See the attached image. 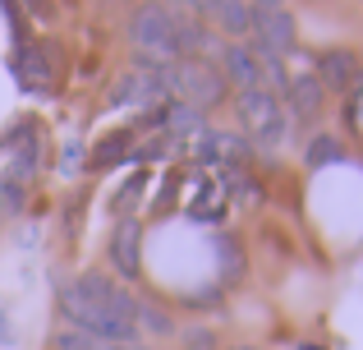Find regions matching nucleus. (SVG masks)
I'll list each match as a JSON object with an SVG mask.
<instances>
[{
  "label": "nucleus",
  "instance_id": "obj_4",
  "mask_svg": "<svg viewBox=\"0 0 363 350\" xmlns=\"http://www.w3.org/2000/svg\"><path fill=\"white\" fill-rule=\"evenodd\" d=\"M170 88H175L189 106L203 111V106H216V102L225 97V74L216 70V65H207V60H175Z\"/></svg>",
  "mask_w": 363,
  "mask_h": 350
},
{
  "label": "nucleus",
  "instance_id": "obj_3",
  "mask_svg": "<svg viewBox=\"0 0 363 350\" xmlns=\"http://www.w3.org/2000/svg\"><path fill=\"white\" fill-rule=\"evenodd\" d=\"M235 116H240V125L248 129V138H257V143H267V148L285 143V134H290V120H285L281 102H276L267 88L240 92V102H235Z\"/></svg>",
  "mask_w": 363,
  "mask_h": 350
},
{
  "label": "nucleus",
  "instance_id": "obj_6",
  "mask_svg": "<svg viewBox=\"0 0 363 350\" xmlns=\"http://www.w3.org/2000/svg\"><path fill=\"white\" fill-rule=\"evenodd\" d=\"M111 263H116V277L133 281L143 268V222L138 217H120L116 231H111Z\"/></svg>",
  "mask_w": 363,
  "mask_h": 350
},
{
  "label": "nucleus",
  "instance_id": "obj_22",
  "mask_svg": "<svg viewBox=\"0 0 363 350\" xmlns=\"http://www.w3.org/2000/svg\"><path fill=\"white\" fill-rule=\"evenodd\" d=\"M179 5L198 9V14H216V0H179Z\"/></svg>",
  "mask_w": 363,
  "mask_h": 350
},
{
  "label": "nucleus",
  "instance_id": "obj_16",
  "mask_svg": "<svg viewBox=\"0 0 363 350\" xmlns=\"http://www.w3.org/2000/svg\"><path fill=\"white\" fill-rule=\"evenodd\" d=\"M221 180L235 189V198H244V203H262V185H257L253 175H244V166H221Z\"/></svg>",
  "mask_w": 363,
  "mask_h": 350
},
{
  "label": "nucleus",
  "instance_id": "obj_8",
  "mask_svg": "<svg viewBox=\"0 0 363 350\" xmlns=\"http://www.w3.org/2000/svg\"><path fill=\"white\" fill-rule=\"evenodd\" d=\"M198 143H203L207 162H216V171H221V166H248V157H253V143H244V138H235V134H216V129H207Z\"/></svg>",
  "mask_w": 363,
  "mask_h": 350
},
{
  "label": "nucleus",
  "instance_id": "obj_24",
  "mask_svg": "<svg viewBox=\"0 0 363 350\" xmlns=\"http://www.w3.org/2000/svg\"><path fill=\"white\" fill-rule=\"evenodd\" d=\"M14 341V332H9V323H5V314H0V346H9Z\"/></svg>",
  "mask_w": 363,
  "mask_h": 350
},
{
  "label": "nucleus",
  "instance_id": "obj_13",
  "mask_svg": "<svg viewBox=\"0 0 363 350\" xmlns=\"http://www.w3.org/2000/svg\"><path fill=\"white\" fill-rule=\"evenodd\" d=\"M216 18H221V28L235 33V37L253 33V5H248V0H216Z\"/></svg>",
  "mask_w": 363,
  "mask_h": 350
},
{
  "label": "nucleus",
  "instance_id": "obj_21",
  "mask_svg": "<svg viewBox=\"0 0 363 350\" xmlns=\"http://www.w3.org/2000/svg\"><path fill=\"white\" fill-rule=\"evenodd\" d=\"M14 5H18V14L28 9L33 18H51V0H14Z\"/></svg>",
  "mask_w": 363,
  "mask_h": 350
},
{
  "label": "nucleus",
  "instance_id": "obj_25",
  "mask_svg": "<svg viewBox=\"0 0 363 350\" xmlns=\"http://www.w3.org/2000/svg\"><path fill=\"white\" fill-rule=\"evenodd\" d=\"M230 350H257V346H230Z\"/></svg>",
  "mask_w": 363,
  "mask_h": 350
},
{
  "label": "nucleus",
  "instance_id": "obj_1",
  "mask_svg": "<svg viewBox=\"0 0 363 350\" xmlns=\"http://www.w3.org/2000/svg\"><path fill=\"white\" fill-rule=\"evenodd\" d=\"M60 314L69 318L79 332L97 337V341H111V346H138V327L129 318H116L111 309L92 305L88 295H79L74 286H60Z\"/></svg>",
  "mask_w": 363,
  "mask_h": 350
},
{
  "label": "nucleus",
  "instance_id": "obj_20",
  "mask_svg": "<svg viewBox=\"0 0 363 350\" xmlns=\"http://www.w3.org/2000/svg\"><path fill=\"white\" fill-rule=\"evenodd\" d=\"M216 249H221V272H225V277H235V272H240V253H235V244L230 240H216Z\"/></svg>",
  "mask_w": 363,
  "mask_h": 350
},
{
  "label": "nucleus",
  "instance_id": "obj_10",
  "mask_svg": "<svg viewBox=\"0 0 363 350\" xmlns=\"http://www.w3.org/2000/svg\"><path fill=\"white\" fill-rule=\"evenodd\" d=\"M221 74H225V83H240V92L262 88V65H257V55L248 46H230L221 55Z\"/></svg>",
  "mask_w": 363,
  "mask_h": 350
},
{
  "label": "nucleus",
  "instance_id": "obj_18",
  "mask_svg": "<svg viewBox=\"0 0 363 350\" xmlns=\"http://www.w3.org/2000/svg\"><path fill=\"white\" fill-rule=\"evenodd\" d=\"M133 323H138V327H152V332H161V337L175 332V323H170L166 314H157V309H147L143 300H138V314H133Z\"/></svg>",
  "mask_w": 363,
  "mask_h": 350
},
{
  "label": "nucleus",
  "instance_id": "obj_12",
  "mask_svg": "<svg viewBox=\"0 0 363 350\" xmlns=\"http://www.w3.org/2000/svg\"><path fill=\"white\" fill-rule=\"evenodd\" d=\"M14 74H18V83H51L55 79V70H51V55L42 51L37 42H23L18 46V55H14Z\"/></svg>",
  "mask_w": 363,
  "mask_h": 350
},
{
  "label": "nucleus",
  "instance_id": "obj_5",
  "mask_svg": "<svg viewBox=\"0 0 363 350\" xmlns=\"http://www.w3.org/2000/svg\"><path fill=\"white\" fill-rule=\"evenodd\" d=\"M74 290H79V295H88L92 305L111 309L116 318H129V323H133V314H138V300H133L124 286H116L106 272H83V277L74 281ZM133 327H138V323H133Z\"/></svg>",
  "mask_w": 363,
  "mask_h": 350
},
{
  "label": "nucleus",
  "instance_id": "obj_27",
  "mask_svg": "<svg viewBox=\"0 0 363 350\" xmlns=\"http://www.w3.org/2000/svg\"><path fill=\"white\" fill-rule=\"evenodd\" d=\"M175 5H179V0H175Z\"/></svg>",
  "mask_w": 363,
  "mask_h": 350
},
{
  "label": "nucleus",
  "instance_id": "obj_7",
  "mask_svg": "<svg viewBox=\"0 0 363 350\" xmlns=\"http://www.w3.org/2000/svg\"><path fill=\"white\" fill-rule=\"evenodd\" d=\"M253 37L267 55H281L294 46V18L285 9H253Z\"/></svg>",
  "mask_w": 363,
  "mask_h": 350
},
{
  "label": "nucleus",
  "instance_id": "obj_2",
  "mask_svg": "<svg viewBox=\"0 0 363 350\" xmlns=\"http://www.w3.org/2000/svg\"><path fill=\"white\" fill-rule=\"evenodd\" d=\"M129 37H133V46H138V55L147 65H166V60L179 55L175 14H170L166 5H143L138 14H133V23H129Z\"/></svg>",
  "mask_w": 363,
  "mask_h": 350
},
{
  "label": "nucleus",
  "instance_id": "obj_17",
  "mask_svg": "<svg viewBox=\"0 0 363 350\" xmlns=\"http://www.w3.org/2000/svg\"><path fill=\"white\" fill-rule=\"evenodd\" d=\"M257 65H262V83H272V97H276V92H285V88H290V74H285L281 55H262Z\"/></svg>",
  "mask_w": 363,
  "mask_h": 350
},
{
  "label": "nucleus",
  "instance_id": "obj_26",
  "mask_svg": "<svg viewBox=\"0 0 363 350\" xmlns=\"http://www.w3.org/2000/svg\"><path fill=\"white\" fill-rule=\"evenodd\" d=\"M299 350H322V346H299Z\"/></svg>",
  "mask_w": 363,
  "mask_h": 350
},
{
  "label": "nucleus",
  "instance_id": "obj_23",
  "mask_svg": "<svg viewBox=\"0 0 363 350\" xmlns=\"http://www.w3.org/2000/svg\"><path fill=\"white\" fill-rule=\"evenodd\" d=\"M189 346H194V350H207L212 341H207V332H189Z\"/></svg>",
  "mask_w": 363,
  "mask_h": 350
},
{
  "label": "nucleus",
  "instance_id": "obj_14",
  "mask_svg": "<svg viewBox=\"0 0 363 350\" xmlns=\"http://www.w3.org/2000/svg\"><path fill=\"white\" fill-rule=\"evenodd\" d=\"M124 148H129V134H106L97 148H92V157H88V166L92 171H106V166H116V162H124Z\"/></svg>",
  "mask_w": 363,
  "mask_h": 350
},
{
  "label": "nucleus",
  "instance_id": "obj_9",
  "mask_svg": "<svg viewBox=\"0 0 363 350\" xmlns=\"http://www.w3.org/2000/svg\"><path fill=\"white\" fill-rule=\"evenodd\" d=\"M359 79V60L350 51H322L318 55V83L327 92H345Z\"/></svg>",
  "mask_w": 363,
  "mask_h": 350
},
{
  "label": "nucleus",
  "instance_id": "obj_15",
  "mask_svg": "<svg viewBox=\"0 0 363 350\" xmlns=\"http://www.w3.org/2000/svg\"><path fill=\"white\" fill-rule=\"evenodd\" d=\"M340 157H345V148H340V138H331V134H318V138H308V153H303V162L318 171V166H336Z\"/></svg>",
  "mask_w": 363,
  "mask_h": 350
},
{
  "label": "nucleus",
  "instance_id": "obj_19",
  "mask_svg": "<svg viewBox=\"0 0 363 350\" xmlns=\"http://www.w3.org/2000/svg\"><path fill=\"white\" fill-rule=\"evenodd\" d=\"M143 185H147L143 175H133L129 185H124V194H116V212H124V217H129V207H133V198L143 194Z\"/></svg>",
  "mask_w": 363,
  "mask_h": 350
},
{
  "label": "nucleus",
  "instance_id": "obj_11",
  "mask_svg": "<svg viewBox=\"0 0 363 350\" xmlns=\"http://www.w3.org/2000/svg\"><path fill=\"white\" fill-rule=\"evenodd\" d=\"M322 97H327V88L318 83V74H299V79H290V88H285V102H290L294 120L322 116Z\"/></svg>",
  "mask_w": 363,
  "mask_h": 350
}]
</instances>
